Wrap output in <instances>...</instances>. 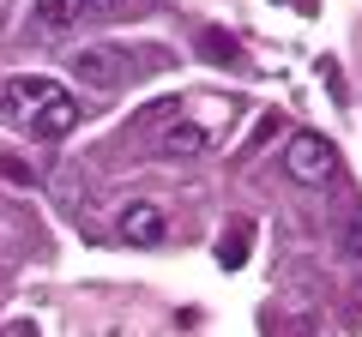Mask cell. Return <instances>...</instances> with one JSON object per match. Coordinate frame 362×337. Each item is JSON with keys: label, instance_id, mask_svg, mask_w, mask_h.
<instances>
[{"label": "cell", "instance_id": "obj_1", "mask_svg": "<svg viewBox=\"0 0 362 337\" xmlns=\"http://www.w3.org/2000/svg\"><path fill=\"white\" fill-rule=\"evenodd\" d=\"M284 175H290V181H302V187H326V181L338 175L332 139H320V133H290V145H284Z\"/></svg>", "mask_w": 362, "mask_h": 337}, {"label": "cell", "instance_id": "obj_2", "mask_svg": "<svg viewBox=\"0 0 362 337\" xmlns=\"http://www.w3.org/2000/svg\"><path fill=\"white\" fill-rule=\"evenodd\" d=\"M54 97H61V85H54V78H42V73H18V78H6V85H0V109H6V121H18V127H30V121H37Z\"/></svg>", "mask_w": 362, "mask_h": 337}, {"label": "cell", "instance_id": "obj_3", "mask_svg": "<svg viewBox=\"0 0 362 337\" xmlns=\"http://www.w3.org/2000/svg\"><path fill=\"white\" fill-rule=\"evenodd\" d=\"M73 78H78V85H90V91H109V85H121V78H127V49H115V42L78 49V54H73Z\"/></svg>", "mask_w": 362, "mask_h": 337}, {"label": "cell", "instance_id": "obj_4", "mask_svg": "<svg viewBox=\"0 0 362 337\" xmlns=\"http://www.w3.org/2000/svg\"><path fill=\"white\" fill-rule=\"evenodd\" d=\"M121 241L127 247H163L169 241V211L157 205V199H133V205L121 211Z\"/></svg>", "mask_w": 362, "mask_h": 337}, {"label": "cell", "instance_id": "obj_5", "mask_svg": "<svg viewBox=\"0 0 362 337\" xmlns=\"http://www.w3.org/2000/svg\"><path fill=\"white\" fill-rule=\"evenodd\" d=\"M73 121H78V103H73V91H61V97H54V103L42 109L37 121H30V133H42V139H61Z\"/></svg>", "mask_w": 362, "mask_h": 337}, {"label": "cell", "instance_id": "obj_6", "mask_svg": "<svg viewBox=\"0 0 362 337\" xmlns=\"http://www.w3.org/2000/svg\"><path fill=\"white\" fill-rule=\"evenodd\" d=\"M30 13H37L42 30H54V37H61V30H73L78 18H85V0H37Z\"/></svg>", "mask_w": 362, "mask_h": 337}, {"label": "cell", "instance_id": "obj_7", "mask_svg": "<svg viewBox=\"0 0 362 337\" xmlns=\"http://www.w3.org/2000/svg\"><path fill=\"white\" fill-rule=\"evenodd\" d=\"M206 145H211V133L194 127V121H175V127L163 133V157H199Z\"/></svg>", "mask_w": 362, "mask_h": 337}, {"label": "cell", "instance_id": "obj_8", "mask_svg": "<svg viewBox=\"0 0 362 337\" xmlns=\"http://www.w3.org/2000/svg\"><path fill=\"white\" fill-rule=\"evenodd\" d=\"M139 0H85V18H133Z\"/></svg>", "mask_w": 362, "mask_h": 337}, {"label": "cell", "instance_id": "obj_9", "mask_svg": "<svg viewBox=\"0 0 362 337\" xmlns=\"http://www.w3.org/2000/svg\"><path fill=\"white\" fill-rule=\"evenodd\" d=\"M218 259H223V265H230V271H235V265H242V259H247V229H230V241H223V247H218Z\"/></svg>", "mask_w": 362, "mask_h": 337}, {"label": "cell", "instance_id": "obj_10", "mask_svg": "<svg viewBox=\"0 0 362 337\" xmlns=\"http://www.w3.org/2000/svg\"><path fill=\"white\" fill-rule=\"evenodd\" d=\"M206 49H211V61H235V42L218 37V30H206Z\"/></svg>", "mask_w": 362, "mask_h": 337}, {"label": "cell", "instance_id": "obj_11", "mask_svg": "<svg viewBox=\"0 0 362 337\" xmlns=\"http://www.w3.org/2000/svg\"><path fill=\"white\" fill-rule=\"evenodd\" d=\"M350 253L362 259V223H350Z\"/></svg>", "mask_w": 362, "mask_h": 337}, {"label": "cell", "instance_id": "obj_12", "mask_svg": "<svg viewBox=\"0 0 362 337\" xmlns=\"http://www.w3.org/2000/svg\"><path fill=\"white\" fill-rule=\"evenodd\" d=\"M0 6H6V0H0Z\"/></svg>", "mask_w": 362, "mask_h": 337}]
</instances>
